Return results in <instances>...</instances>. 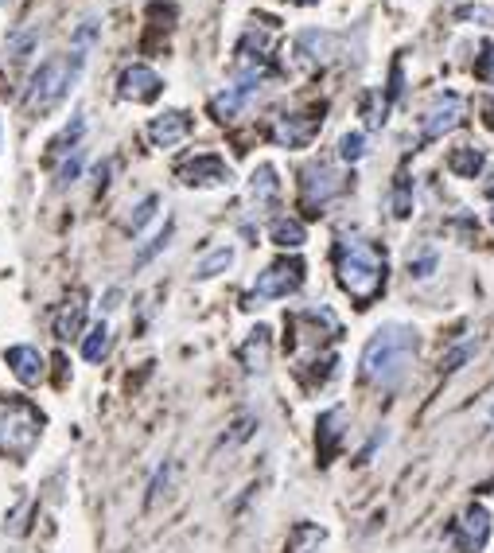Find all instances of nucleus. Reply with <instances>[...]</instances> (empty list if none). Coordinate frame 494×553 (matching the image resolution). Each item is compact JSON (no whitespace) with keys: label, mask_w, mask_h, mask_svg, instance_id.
Listing matches in <instances>:
<instances>
[{"label":"nucleus","mask_w":494,"mask_h":553,"mask_svg":"<svg viewBox=\"0 0 494 553\" xmlns=\"http://www.w3.org/2000/svg\"><path fill=\"white\" fill-rule=\"evenodd\" d=\"M417 355V332L405 324H386L362 351V378L374 386H397Z\"/></svg>","instance_id":"nucleus-1"},{"label":"nucleus","mask_w":494,"mask_h":553,"mask_svg":"<svg viewBox=\"0 0 494 553\" xmlns=\"http://www.w3.org/2000/svg\"><path fill=\"white\" fill-rule=\"evenodd\" d=\"M491 219H494V211H491Z\"/></svg>","instance_id":"nucleus-34"},{"label":"nucleus","mask_w":494,"mask_h":553,"mask_svg":"<svg viewBox=\"0 0 494 553\" xmlns=\"http://www.w3.org/2000/svg\"><path fill=\"white\" fill-rule=\"evenodd\" d=\"M319 133L316 117H304V113H284L273 125V141L284 148H304Z\"/></svg>","instance_id":"nucleus-10"},{"label":"nucleus","mask_w":494,"mask_h":553,"mask_svg":"<svg viewBox=\"0 0 494 553\" xmlns=\"http://www.w3.org/2000/svg\"><path fill=\"white\" fill-rule=\"evenodd\" d=\"M179 180L187 187H222L234 180V172H230V164H226L222 156L203 152V156H195V160H187V164L179 168Z\"/></svg>","instance_id":"nucleus-7"},{"label":"nucleus","mask_w":494,"mask_h":553,"mask_svg":"<svg viewBox=\"0 0 494 553\" xmlns=\"http://www.w3.org/2000/svg\"><path fill=\"white\" fill-rule=\"evenodd\" d=\"M4 363L12 367V374L24 382V386H36L39 378H43V351L39 347H28V343H20V347H8L4 351Z\"/></svg>","instance_id":"nucleus-13"},{"label":"nucleus","mask_w":494,"mask_h":553,"mask_svg":"<svg viewBox=\"0 0 494 553\" xmlns=\"http://www.w3.org/2000/svg\"><path fill=\"white\" fill-rule=\"evenodd\" d=\"M230 265H234V250H230V246H218L211 258L199 261L195 277H203V281H207V277H218V273H222V269H230Z\"/></svg>","instance_id":"nucleus-24"},{"label":"nucleus","mask_w":494,"mask_h":553,"mask_svg":"<svg viewBox=\"0 0 494 553\" xmlns=\"http://www.w3.org/2000/svg\"><path fill=\"white\" fill-rule=\"evenodd\" d=\"M74 63L67 59H47V63H39V71L32 74V82H28V94H24V106L32 113H51L63 98H67V90H71L74 82Z\"/></svg>","instance_id":"nucleus-3"},{"label":"nucleus","mask_w":494,"mask_h":553,"mask_svg":"<svg viewBox=\"0 0 494 553\" xmlns=\"http://www.w3.org/2000/svg\"><path fill=\"white\" fill-rule=\"evenodd\" d=\"M304 285V261H277V265H269L261 277H257V285H253V300H277V296H288L296 293Z\"/></svg>","instance_id":"nucleus-5"},{"label":"nucleus","mask_w":494,"mask_h":553,"mask_svg":"<svg viewBox=\"0 0 494 553\" xmlns=\"http://www.w3.org/2000/svg\"><path fill=\"white\" fill-rule=\"evenodd\" d=\"M187 133H191V117L179 110H168L148 121V137H152V145L156 148L179 145V141H187Z\"/></svg>","instance_id":"nucleus-11"},{"label":"nucleus","mask_w":494,"mask_h":553,"mask_svg":"<svg viewBox=\"0 0 494 553\" xmlns=\"http://www.w3.org/2000/svg\"><path fill=\"white\" fill-rule=\"evenodd\" d=\"M479 78H487V82H494V43L483 51V59H479Z\"/></svg>","instance_id":"nucleus-31"},{"label":"nucleus","mask_w":494,"mask_h":553,"mask_svg":"<svg viewBox=\"0 0 494 553\" xmlns=\"http://www.w3.org/2000/svg\"><path fill=\"white\" fill-rule=\"evenodd\" d=\"M160 90H164V78L152 67H144V63L121 74V98H129V102H156Z\"/></svg>","instance_id":"nucleus-9"},{"label":"nucleus","mask_w":494,"mask_h":553,"mask_svg":"<svg viewBox=\"0 0 494 553\" xmlns=\"http://www.w3.org/2000/svg\"><path fill=\"white\" fill-rule=\"evenodd\" d=\"M491 417H494V409H491Z\"/></svg>","instance_id":"nucleus-35"},{"label":"nucleus","mask_w":494,"mask_h":553,"mask_svg":"<svg viewBox=\"0 0 494 553\" xmlns=\"http://www.w3.org/2000/svg\"><path fill=\"white\" fill-rule=\"evenodd\" d=\"M168 238H172V222H164V230H160V234H156V238H152V242L144 246L141 254H137V265H144V261H152V258H156V254H160V250L168 246Z\"/></svg>","instance_id":"nucleus-25"},{"label":"nucleus","mask_w":494,"mask_h":553,"mask_svg":"<svg viewBox=\"0 0 494 553\" xmlns=\"http://www.w3.org/2000/svg\"><path fill=\"white\" fill-rule=\"evenodd\" d=\"M36 39H39V32L36 28H24V32H16V36L4 43V55L12 59V63H20V59H28L32 55V47H36Z\"/></svg>","instance_id":"nucleus-23"},{"label":"nucleus","mask_w":494,"mask_h":553,"mask_svg":"<svg viewBox=\"0 0 494 553\" xmlns=\"http://www.w3.org/2000/svg\"><path fill=\"white\" fill-rule=\"evenodd\" d=\"M269 238L284 246V250H300L304 242H308V230H304V222L300 219H277L269 226Z\"/></svg>","instance_id":"nucleus-19"},{"label":"nucleus","mask_w":494,"mask_h":553,"mask_svg":"<svg viewBox=\"0 0 494 553\" xmlns=\"http://www.w3.org/2000/svg\"><path fill=\"white\" fill-rule=\"evenodd\" d=\"M257 82H261V78H242L238 86H226L222 94H214V98H211V113L218 117V121H230V117H238V113H242V106H246L249 98L257 94Z\"/></svg>","instance_id":"nucleus-12"},{"label":"nucleus","mask_w":494,"mask_h":553,"mask_svg":"<svg viewBox=\"0 0 494 553\" xmlns=\"http://www.w3.org/2000/svg\"><path fill=\"white\" fill-rule=\"evenodd\" d=\"M448 168L456 172L459 180H475V176L483 172V148H475V145L456 148V152L448 156Z\"/></svg>","instance_id":"nucleus-18"},{"label":"nucleus","mask_w":494,"mask_h":553,"mask_svg":"<svg viewBox=\"0 0 494 553\" xmlns=\"http://www.w3.org/2000/svg\"><path fill=\"white\" fill-rule=\"evenodd\" d=\"M319 542H323V530L312 526V522H304V526L292 530V538H288V553H312Z\"/></svg>","instance_id":"nucleus-21"},{"label":"nucleus","mask_w":494,"mask_h":553,"mask_svg":"<svg viewBox=\"0 0 494 553\" xmlns=\"http://www.w3.org/2000/svg\"><path fill=\"white\" fill-rule=\"evenodd\" d=\"M393 215H397V219H405V215H409V187L405 184L393 191Z\"/></svg>","instance_id":"nucleus-30"},{"label":"nucleus","mask_w":494,"mask_h":553,"mask_svg":"<svg viewBox=\"0 0 494 553\" xmlns=\"http://www.w3.org/2000/svg\"><path fill=\"white\" fill-rule=\"evenodd\" d=\"M39 417L28 402H0V448L12 456H28L32 444L39 441Z\"/></svg>","instance_id":"nucleus-4"},{"label":"nucleus","mask_w":494,"mask_h":553,"mask_svg":"<svg viewBox=\"0 0 494 553\" xmlns=\"http://www.w3.org/2000/svg\"><path fill=\"white\" fill-rule=\"evenodd\" d=\"M339 187H343V176L331 164H312L304 172V180H300V191H304V203L308 207H323L331 195H339Z\"/></svg>","instance_id":"nucleus-8"},{"label":"nucleus","mask_w":494,"mask_h":553,"mask_svg":"<svg viewBox=\"0 0 494 553\" xmlns=\"http://www.w3.org/2000/svg\"><path fill=\"white\" fill-rule=\"evenodd\" d=\"M78 168H82V148L74 152V160H67V164L59 168V187L74 184V180H78Z\"/></svg>","instance_id":"nucleus-28"},{"label":"nucleus","mask_w":494,"mask_h":553,"mask_svg":"<svg viewBox=\"0 0 494 553\" xmlns=\"http://www.w3.org/2000/svg\"><path fill=\"white\" fill-rule=\"evenodd\" d=\"M82 316H86V296L74 293L67 304H63V312L55 316V335L59 339H71V335L82 332Z\"/></svg>","instance_id":"nucleus-16"},{"label":"nucleus","mask_w":494,"mask_h":553,"mask_svg":"<svg viewBox=\"0 0 494 553\" xmlns=\"http://www.w3.org/2000/svg\"><path fill=\"white\" fill-rule=\"evenodd\" d=\"M459 534H463V550L467 553H479L487 546V538H491V511L487 507H467L463 518H459Z\"/></svg>","instance_id":"nucleus-14"},{"label":"nucleus","mask_w":494,"mask_h":553,"mask_svg":"<svg viewBox=\"0 0 494 553\" xmlns=\"http://www.w3.org/2000/svg\"><path fill=\"white\" fill-rule=\"evenodd\" d=\"M296 4H316V0H296Z\"/></svg>","instance_id":"nucleus-32"},{"label":"nucleus","mask_w":494,"mask_h":553,"mask_svg":"<svg viewBox=\"0 0 494 553\" xmlns=\"http://www.w3.org/2000/svg\"><path fill=\"white\" fill-rule=\"evenodd\" d=\"M152 215H156V199H144L141 207H137V215H133V222H129V230L137 234V230H141V226L152 219Z\"/></svg>","instance_id":"nucleus-29"},{"label":"nucleus","mask_w":494,"mask_h":553,"mask_svg":"<svg viewBox=\"0 0 494 553\" xmlns=\"http://www.w3.org/2000/svg\"><path fill=\"white\" fill-rule=\"evenodd\" d=\"M463 113H467V102H463L459 94H440V98L428 106V113H424L421 137H424V141H436V137L452 133V129H459Z\"/></svg>","instance_id":"nucleus-6"},{"label":"nucleus","mask_w":494,"mask_h":553,"mask_svg":"<svg viewBox=\"0 0 494 553\" xmlns=\"http://www.w3.org/2000/svg\"><path fill=\"white\" fill-rule=\"evenodd\" d=\"M339 281L354 300H370L386 281V258L370 242H343L339 246Z\"/></svg>","instance_id":"nucleus-2"},{"label":"nucleus","mask_w":494,"mask_h":553,"mask_svg":"<svg viewBox=\"0 0 494 553\" xmlns=\"http://www.w3.org/2000/svg\"><path fill=\"white\" fill-rule=\"evenodd\" d=\"M249 433H253V417H238V421H234V433H230V437H226V448H234V444H242L249 437Z\"/></svg>","instance_id":"nucleus-27"},{"label":"nucleus","mask_w":494,"mask_h":553,"mask_svg":"<svg viewBox=\"0 0 494 553\" xmlns=\"http://www.w3.org/2000/svg\"><path fill=\"white\" fill-rule=\"evenodd\" d=\"M109 351V324H98L94 332L86 335V343H82V359L86 363H102Z\"/></svg>","instance_id":"nucleus-22"},{"label":"nucleus","mask_w":494,"mask_h":553,"mask_svg":"<svg viewBox=\"0 0 494 553\" xmlns=\"http://www.w3.org/2000/svg\"><path fill=\"white\" fill-rule=\"evenodd\" d=\"M0 4H8V0H0Z\"/></svg>","instance_id":"nucleus-33"},{"label":"nucleus","mask_w":494,"mask_h":553,"mask_svg":"<svg viewBox=\"0 0 494 553\" xmlns=\"http://www.w3.org/2000/svg\"><path fill=\"white\" fill-rule=\"evenodd\" d=\"M269 351H273L269 328H257V332L246 339V347H242V363H246V370H265L269 367Z\"/></svg>","instance_id":"nucleus-17"},{"label":"nucleus","mask_w":494,"mask_h":553,"mask_svg":"<svg viewBox=\"0 0 494 553\" xmlns=\"http://www.w3.org/2000/svg\"><path fill=\"white\" fill-rule=\"evenodd\" d=\"M277 168L273 164H261L257 172H253V180H249V199H253V207H269L273 199H277Z\"/></svg>","instance_id":"nucleus-15"},{"label":"nucleus","mask_w":494,"mask_h":553,"mask_svg":"<svg viewBox=\"0 0 494 553\" xmlns=\"http://www.w3.org/2000/svg\"><path fill=\"white\" fill-rule=\"evenodd\" d=\"M339 152H343V160H362L366 156V137L362 133H347L339 141Z\"/></svg>","instance_id":"nucleus-26"},{"label":"nucleus","mask_w":494,"mask_h":553,"mask_svg":"<svg viewBox=\"0 0 494 553\" xmlns=\"http://www.w3.org/2000/svg\"><path fill=\"white\" fill-rule=\"evenodd\" d=\"M98 43V20L94 16H86L82 24H78V32H74V71H82V63L90 59V47Z\"/></svg>","instance_id":"nucleus-20"}]
</instances>
